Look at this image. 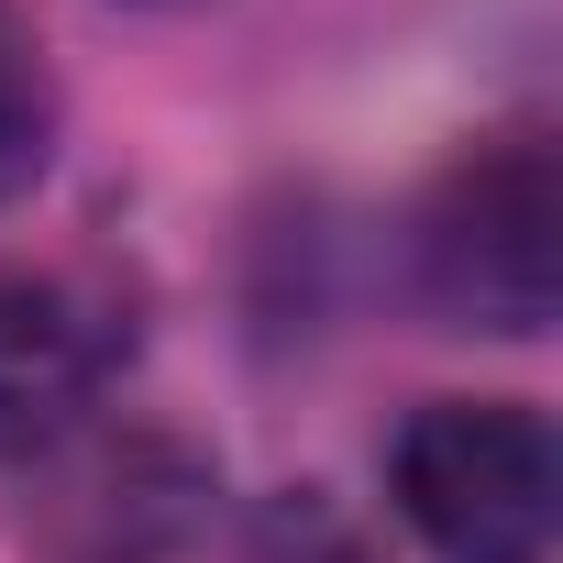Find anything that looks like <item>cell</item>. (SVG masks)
I'll list each match as a JSON object with an SVG mask.
<instances>
[{"instance_id": "2", "label": "cell", "mask_w": 563, "mask_h": 563, "mask_svg": "<svg viewBox=\"0 0 563 563\" xmlns=\"http://www.w3.org/2000/svg\"><path fill=\"white\" fill-rule=\"evenodd\" d=\"M420 276L464 332H508L530 343L552 321L563 288V177H552V133L508 122L475 155H453V177L420 210Z\"/></svg>"}, {"instance_id": "5", "label": "cell", "mask_w": 563, "mask_h": 563, "mask_svg": "<svg viewBox=\"0 0 563 563\" xmlns=\"http://www.w3.org/2000/svg\"><path fill=\"white\" fill-rule=\"evenodd\" d=\"M243 563H376L321 497H276L265 519H254V541H243Z\"/></svg>"}, {"instance_id": "4", "label": "cell", "mask_w": 563, "mask_h": 563, "mask_svg": "<svg viewBox=\"0 0 563 563\" xmlns=\"http://www.w3.org/2000/svg\"><path fill=\"white\" fill-rule=\"evenodd\" d=\"M56 122H67L56 56H45V34H34L23 0H0V210L56 166Z\"/></svg>"}, {"instance_id": "1", "label": "cell", "mask_w": 563, "mask_h": 563, "mask_svg": "<svg viewBox=\"0 0 563 563\" xmlns=\"http://www.w3.org/2000/svg\"><path fill=\"white\" fill-rule=\"evenodd\" d=\"M387 486L442 563H541L563 519V442L530 398H431L387 442Z\"/></svg>"}, {"instance_id": "3", "label": "cell", "mask_w": 563, "mask_h": 563, "mask_svg": "<svg viewBox=\"0 0 563 563\" xmlns=\"http://www.w3.org/2000/svg\"><path fill=\"white\" fill-rule=\"evenodd\" d=\"M122 354H133V310L100 265L12 254L0 265V464L67 453Z\"/></svg>"}]
</instances>
